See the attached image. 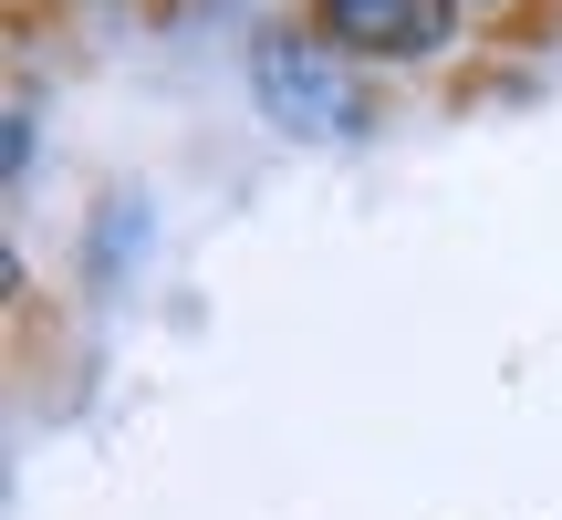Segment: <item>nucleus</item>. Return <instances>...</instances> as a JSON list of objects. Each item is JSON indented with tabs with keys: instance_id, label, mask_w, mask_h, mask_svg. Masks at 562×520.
Returning <instances> with one entry per match:
<instances>
[{
	"instance_id": "obj_2",
	"label": "nucleus",
	"mask_w": 562,
	"mask_h": 520,
	"mask_svg": "<svg viewBox=\"0 0 562 520\" xmlns=\"http://www.w3.org/2000/svg\"><path fill=\"white\" fill-rule=\"evenodd\" d=\"M323 32L344 53H385V63H417L448 42V0H323Z\"/></svg>"
},
{
	"instance_id": "obj_1",
	"label": "nucleus",
	"mask_w": 562,
	"mask_h": 520,
	"mask_svg": "<svg viewBox=\"0 0 562 520\" xmlns=\"http://www.w3.org/2000/svg\"><path fill=\"white\" fill-rule=\"evenodd\" d=\"M250 83H261V115L281 125V136H355L364 125L355 74H344L334 53H313V42H261Z\"/></svg>"
},
{
	"instance_id": "obj_3",
	"label": "nucleus",
	"mask_w": 562,
	"mask_h": 520,
	"mask_svg": "<svg viewBox=\"0 0 562 520\" xmlns=\"http://www.w3.org/2000/svg\"><path fill=\"white\" fill-rule=\"evenodd\" d=\"M480 11H490V0H480Z\"/></svg>"
}]
</instances>
